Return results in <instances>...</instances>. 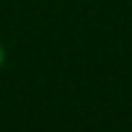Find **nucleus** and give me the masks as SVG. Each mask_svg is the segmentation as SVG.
Wrapping results in <instances>:
<instances>
[{"label":"nucleus","instance_id":"nucleus-1","mask_svg":"<svg viewBox=\"0 0 132 132\" xmlns=\"http://www.w3.org/2000/svg\"><path fill=\"white\" fill-rule=\"evenodd\" d=\"M4 59H7V54H4V48H2V43H0V67L4 65Z\"/></svg>","mask_w":132,"mask_h":132}]
</instances>
